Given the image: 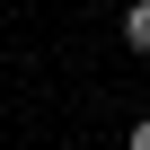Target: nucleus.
I'll list each match as a JSON object with an SVG mask.
<instances>
[{"label": "nucleus", "mask_w": 150, "mask_h": 150, "mask_svg": "<svg viewBox=\"0 0 150 150\" xmlns=\"http://www.w3.org/2000/svg\"><path fill=\"white\" fill-rule=\"evenodd\" d=\"M124 44H132V53H150V0H132V9H124Z\"/></svg>", "instance_id": "1"}, {"label": "nucleus", "mask_w": 150, "mask_h": 150, "mask_svg": "<svg viewBox=\"0 0 150 150\" xmlns=\"http://www.w3.org/2000/svg\"><path fill=\"white\" fill-rule=\"evenodd\" d=\"M124 150H150V115H141V124H132V141H124Z\"/></svg>", "instance_id": "2"}]
</instances>
